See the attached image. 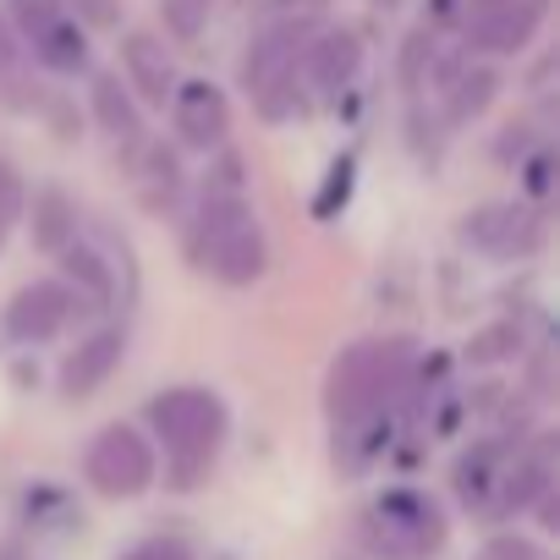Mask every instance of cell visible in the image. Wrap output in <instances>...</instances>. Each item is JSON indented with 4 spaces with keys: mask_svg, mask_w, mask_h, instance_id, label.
<instances>
[{
    "mask_svg": "<svg viewBox=\"0 0 560 560\" xmlns=\"http://www.w3.org/2000/svg\"><path fill=\"white\" fill-rule=\"evenodd\" d=\"M303 67H308V83H314L319 94H341V89L358 78V67H363V45H358V34L330 28V34H319V39L303 50Z\"/></svg>",
    "mask_w": 560,
    "mask_h": 560,
    "instance_id": "cell-13",
    "label": "cell"
},
{
    "mask_svg": "<svg viewBox=\"0 0 560 560\" xmlns=\"http://www.w3.org/2000/svg\"><path fill=\"white\" fill-rule=\"evenodd\" d=\"M325 0H275V23H308Z\"/></svg>",
    "mask_w": 560,
    "mask_h": 560,
    "instance_id": "cell-23",
    "label": "cell"
},
{
    "mask_svg": "<svg viewBox=\"0 0 560 560\" xmlns=\"http://www.w3.org/2000/svg\"><path fill=\"white\" fill-rule=\"evenodd\" d=\"M401 369H407V347H401V341H363V347H352V352L336 363V380H330V407H336V418H347V423L380 418L385 401H390L396 385H401Z\"/></svg>",
    "mask_w": 560,
    "mask_h": 560,
    "instance_id": "cell-4",
    "label": "cell"
},
{
    "mask_svg": "<svg viewBox=\"0 0 560 560\" xmlns=\"http://www.w3.org/2000/svg\"><path fill=\"white\" fill-rule=\"evenodd\" d=\"M121 352H127V336L121 330H100V336H89L67 363H61V390L78 401V396H94L116 369H121Z\"/></svg>",
    "mask_w": 560,
    "mask_h": 560,
    "instance_id": "cell-12",
    "label": "cell"
},
{
    "mask_svg": "<svg viewBox=\"0 0 560 560\" xmlns=\"http://www.w3.org/2000/svg\"><path fill=\"white\" fill-rule=\"evenodd\" d=\"M467 236L483 242V247H494V253H511V247H533L538 242V231H533V220L522 209H483L467 225Z\"/></svg>",
    "mask_w": 560,
    "mask_h": 560,
    "instance_id": "cell-15",
    "label": "cell"
},
{
    "mask_svg": "<svg viewBox=\"0 0 560 560\" xmlns=\"http://www.w3.org/2000/svg\"><path fill=\"white\" fill-rule=\"evenodd\" d=\"M18 78V39L7 28V18H0V83H12Z\"/></svg>",
    "mask_w": 560,
    "mask_h": 560,
    "instance_id": "cell-24",
    "label": "cell"
},
{
    "mask_svg": "<svg viewBox=\"0 0 560 560\" xmlns=\"http://www.w3.org/2000/svg\"><path fill=\"white\" fill-rule=\"evenodd\" d=\"M149 423H154V434L165 440V451H171L176 472H182V478H192V472H198V467H209V462H214V451H220L225 407H220L209 390L182 385V390H165V396L149 407Z\"/></svg>",
    "mask_w": 560,
    "mask_h": 560,
    "instance_id": "cell-2",
    "label": "cell"
},
{
    "mask_svg": "<svg viewBox=\"0 0 560 560\" xmlns=\"http://www.w3.org/2000/svg\"><path fill=\"white\" fill-rule=\"evenodd\" d=\"M544 23V0H472L467 7V45L489 56L522 50Z\"/></svg>",
    "mask_w": 560,
    "mask_h": 560,
    "instance_id": "cell-8",
    "label": "cell"
},
{
    "mask_svg": "<svg viewBox=\"0 0 560 560\" xmlns=\"http://www.w3.org/2000/svg\"><path fill=\"white\" fill-rule=\"evenodd\" d=\"M121 560H192L182 544H171V538H154V544H138L132 555H121Z\"/></svg>",
    "mask_w": 560,
    "mask_h": 560,
    "instance_id": "cell-22",
    "label": "cell"
},
{
    "mask_svg": "<svg viewBox=\"0 0 560 560\" xmlns=\"http://www.w3.org/2000/svg\"><path fill=\"white\" fill-rule=\"evenodd\" d=\"M303 50H308V23H269V28L253 39L247 61H242V83H247V94L258 100V110H264L269 121L292 116V105H298Z\"/></svg>",
    "mask_w": 560,
    "mask_h": 560,
    "instance_id": "cell-3",
    "label": "cell"
},
{
    "mask_svg": "<svg viewBox=\"0 0 560 560\" xmlns=\"http://www.w3.org/2000/svg\"><path fill=\"white\" fill-rule=\"evenodd\" d=\"M0 560H18V555H12V549H7V555H0Z\"/></svg>",
    "mask_w": 560,
    "mask_h": 560,
    "instance_id": "cell-25",
    "label": "cell"
},
{
    "mask_svg": "<svg viewBox=\"0 0 560 560\" xmlns=\"http://www.w3.org/2000/svg\"><path fill=\"white\" fill-rule=\"evenodd\" d=\"M198 7H203V12H209V0H198Z\"/></svg>",
    "mask_w": 560,
    "mask_h": 560,
    "instance_id": "cell-26",
    "label": "cell"
},
{
    "mask_svg": "<svg viewBox=\"0 0 560 560\" xmlns=\"http://www.w3.org/2000/svg\"><path fill=\"white\" fill-rule=\"evenodd\" d=\"M18 7V23H23V39L34 45V56L50 67V72H78L89 45H83V28L61 12V0H12Z\"/></svg>",
    "mask_w": 560,
    "mask_h": 560,
    "instance_id": "cell-7",
    "label": "cell"
},
{
    "mask_svg": "<svg viewBox=\"0 0 560 560\" xmlns=\"http://www.w3.org/2000/svg\"><path fill=\"white\" fill-rule=\"evenodd\" d=\"M61 264H67V275L78 280V287H83L94 303H110L116 280H110V269H105V258H100L94 247H78V242H67V247H61Z\"/></svg>",
    "mask_w": 560,
    "mask_h": 560,
    "instance_id": "cell-17",
    "label": "cell"
},
{
    "mask_svg": "<svg viewBox=\"0 0 560 560\" xmlns=\"http://www.w3.org/2000/svg\"><path fill=\"white\" fill-rule=\"evenodd\" d=\"M489 100H494V72H489V67L462 72V78H456V89H451V121H472Z\"/></svg>",
    "mask_w": 560,
    "mask_h": 560,
    "instance_id": "cell-18",
    "label": "cell"
},
{
    "mask_svg": "<svg viewBox=\"0 0 560 560\" xmlns=\"http://www.w3.org/2000/svg\"><path fill=\"white\" fill-rule=\"evenodd\" d=\"M121 67H127V83H132L149 105H165V100L176 94V67H171L165 39H154V34H127V39H121Z\"/></svg>",
    "mask_w": 560,
    "mask_h": 560,
    "instance_id": "cell-11",
    "label": "cell"
},
{
    "mask_svg": "<svg viewBox=\"0 0 560 560\" xmlns=\"http://www.w3.org/2000/svg\"><path fill=\"white\" fill-rule=\"evenodd\" d=\"M192 258L198 269H209L214 280H225V287H253V280L264 275V231L253 220V209L236 198V192H209L198 220H192Z\"/></svg>",
    "mask_w": 560,
    "mask_h": 560,
    "instance_id": "cell-1",
    "label": "cell"
},
{
    "mask_svg": "<svg viewBox=\"0 0 560 560\" xmlns=\"http://www.w3.org/2000/svg\"><path fill=\"white\" fill-rule=\"evenodd\" d=\"M445 538V522L429 500L418 494H385L374 505V522H369V544L385 555V560H423L429 549H440Z\"/></svg>",
    "mask_w": 560,
    "mask_h": 560,
    "instance_id": "cell-6",
    "label": "cell"
},
{
    "mask_svg": "<svg viewBox=\"0 0 560 560\" xmlns=\"http://www.w3.org/2000/svg\"><path fill=\"white\" fill-rule=\"evenodd\" d=\"M505 341H516V330H483V336H478L467 352H472L478 363H494V358H505V352H511Z\"/></svg>",
    "mask_w": 560,
    "mask_h": 560,
    "instance_id": "cell-21",
    "label": "cell"
},
{
    "mask_svg": "<svg viewBox=\"0 0 560 560\" xmlns=\"http://www.w3.org/2000/svg\"><path fill=\"white\" fill-rule=\"evenodd\" d=\"M72 231H78L72 203H67L61 192H39V198H34V236H39V247H45V253H61V247L72 242Z\"/></svg>",
    "mask_w": 560,
    "mask_h": 560,
    "instance_id": "cell-16",
    "label": "cell"
},
{
    "mask_svg": "<svg viewBox=\"0 0 560 560\" xmlns=\"http://www.w3.org/2000/svg\"><path fill=\"white\" fill-rule=\"evenodd\" d=\"M83 478L100 494H110V500H132V494H143L154 483V445L138 429L110 423V429L94 434V445L83 456Z\"/></svg>",
    "mask_w": 560,
    "mask_h": 560,
    "instance_id": "cell-5",
    "label": "cell"
},
{
    "mask_svg": "<svg viewBox=\"0 0 560 560\" xmlns=\"http://www.w3.org/2000/svg\"><path fill=\"white\" fill-rule=\"evenodd\" d=\"M61 12L83 28H116L121 23V0H61Z\"/></svg>",
    "mask_w": 560,
    "mask_h": 560,
    "instance_id": "cell-19",
    "label": "cell"
},
{
    "mask_svg": "<svg viewBox=\"0 0 560 560\" xmlns=\"http://www.w3.org/2000/svg\"><path fill=\"white\" fill-rule=\"evenodd\" d=\"M94 116H100V127L116 138V143H138V105H132V94L121 89V78H94Z\"/></svg>",
    "mask_w": 560,
    "mask_h": 560,
    "instance_id": "cell-14",
    "label": "cell"
},
{
    "mask_svg": "<svg viewBox=\"0 0 560 560\" xmlns=\"http://www.w3.org/2000/svg\"><path fill=\"white\" fill-rule=\"evenodd\" d=\"M67 314H72L67 287H56V280H34V287H23L7 303V330H12V341L34 347V341H50L67 325Z\"/></svg>",
    "mask_w": 560,
    "mask_h": 560,
    "instance_id": "cell-9",
    "label": "cell"
},
{
    "mask_svg": "<svg viewBox=\"0 0 560 560\" xmlns=\"http://www.w3.org/2000/svg\"><path fill=\"white\" fill-rule=\"evenodd\" d=\"M231 127V105L214 83H182L176 89V132L192 149H214Z\"/></svg>",
    "mask_w": 560,
    "mask_h": 560,
    "instance_id": "cell-10",
    "label": "cell"
},
{
    "mask_svg": "<svg viewBox=\"0 0 560 560\" xmlns=\"http://www.w3.org/2000/svg\"><path fill=\"white\" fill-rule=\"evenodd\" d=\"M18 214H23V182H18V171L7 160H0V242H7Z\"/></svg>",
    "mask_w": 560,
    "mask_h": 560,
    "instance_id": "cell-20",
    "label": "cell"
}]
</instances>
